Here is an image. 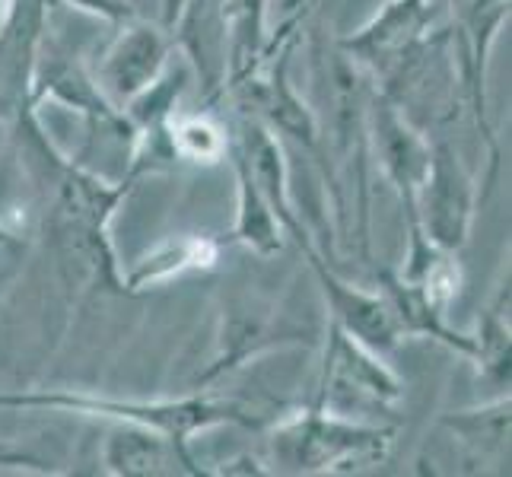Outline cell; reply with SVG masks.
<instances>
[{"mask_svg": "<svg viewBox=\"0 0 512 477\" xmlns=\"http://www.w3.org/2000/svg\"><path fill=\"white\" fill-rule=\"evenodd\" d=\"M376 433H360V430H341L334 423L325 420H309V423H296L284 433V446L287 458L296 465H325L331 458H338L347 449L366 446Z\"/></svg>", "mask_w": 512, "mask_h": 477, "instance_id": "obj_1", "label": "cell"}, {"mask_svg": "<svg viewBox=\"0 0 512 477\" xmlns=\"http://www.w3.org/2000/svg\"><path fill=\"white\" fill-rule=\"evenodd\" d=\"M430 182H433L430 185V217H433L436 239L446 245L462 242L465 214H468V191H465V182L458 179L455 166L449 163L446 150H439Z\"/></svg>", "mask_w": 512, "mask_h": 477, "instance_id": "obj_2", "label": "cell"}, {"mask_svg": "<svg viewBox=\"0 0 512 477\" xmlns=\"http://www.w3.org/2000/svg\"><path fill=\"white\" fill-rule=\"evenodd\" d=\"M458 290V271L446 261H436L427 274V303L433 309H443Z\"/></svg>", "mask_w": 512, "mask_h": 477, "instance_id": "obj_7", "label": "cell"}, {"mask_svg": "<svg viewBox=\"0 0 512 477\" xmlns=\"http://www.w3.org/2000/svg\"><path fill=\"white\" fill-rule=\"evenodd\" d=\"M217 255V249L204 239H179V242H169L163 245L160 252L150 255L144 268L137 271L134 284L140 280H163L169 274H179L185 268H201V264H210Z\"/></svg>", "mask_w": 512, "mask_h": 477, "instance_id": "obj_4", "label": "cell"}, {"mask_svg": "<svg viewBox=\"0 0 512 477\" xmlns=\"http://www.w3.org/2000/svg\"><path fill=\"white\" fill-rule=\"evenodd\" d=\"M109 462L115 465V471L147 474V471H156V465H163V452H160V443H156L153 436L121 433L112 439Z\"/></svg>", "mask_w": 512, "mask_h": 477, "instance_id": "obj_5", "label": "cell"}, {"mask_svg": "<svg viewBox=\"0 0 512 477\" xmlns=\"http://www.w3.org/2000/svg\"><path fill=\"white\" fill-rule=\"evenodd\" d=\"M160 58H163L160 39L147 29H134V35H128V39L118 45L115 58L109 64V77L121 93L131 96L140 86H147V80H153Z\"/></svg>", "mask_w": 512, "mask_h": 477, "instance_id": "obj_3", "label": "cell"}, {"mask_svg": "<svg viewBox=\"0 0 512 477\" xmlns=\"http://www.w3.org/2000/svg\"><path fill=\"white\" fill-rule=\"evenodd\" d=\"M175 147L191 159H207V163H214V159L223 153V137L210 121L188 118V121H179V125H175Z\"/></svg>", "mask_w": 512, "mask_h": 477, "instance_id": "obj_6", "label": "cell"}]
</instances>
